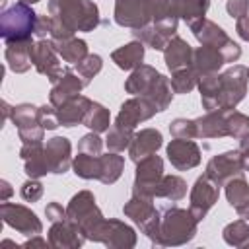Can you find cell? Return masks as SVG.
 Segmentation results:
<instances>
[{
  "label": "cell",
  "instance_id": "cell-1",
  "mask_svg": "<svg viewBox=\"0 0 249 249\" xmlns=\"http://www.w3.org/2000/svg\"><path fill=\"white\" fill-rule=\"evenodd\" d=\"M53 29L49 39H66L78 31L89 33L99 27L101 16L93 0H49Z\"/></svg>",
  "mask_w": 249,
  "mask_h": 249
},
{
  "label": "cell",
  "instance_id": "cell-2",
  "mask_svg": "<svg viewBox=\"0 0 249 249\" xmlns=\"http://www.w3.org/2000/svg\"><path fill=\"white\" fill-rule=\"evenodd\" d=\"M198 233V222L189 208H179L175 204L161 210L160 239L158 247H179L187 245Z\"/></svg>",
  "mask_w": 249,
  "mask_h": 249
},
{
  "label": "cell",
  "instance_id": "cell-3",
  "mask_svg": "<svg viewBox=\"0 0 249 249\" xmlns=\"http://www.w3.org/2000/svg\"><path fill=\"white\" fill-rule=\"evenodd\" d=\"M37 16L39 14L31 8V4H25L21 0H18L10 8L2 10V14H0V37H2L4 45L18 43V41H29L35 35Z\"/></svg>",
  "mask_w": 249,
  "mask_h": 249
},
{
  "label": "cell",
  "instance_id": "cell-4",
  "mask_svg": "<svg viewBox=\"0 0 249 249\" xmlns=\"http://www.w3.org/2000/svg\"><path fill=\"white\" fill-rule=\"evenodd\" d=\"M66 216L68 220H72L82 233L86 235L88 241H93L99 226L103 224V214L99 210V206L95 204V196L91 191H78L70 202L66 204Z\"/></svg>",
  "mask_w": 249,
  "mask_h": 249
},
{
  "label": "cell",
  "instance_id": "cell-5",
  "mask_svg": "<svg viewBox=\"0 0 249 249\" xmlns=\"http://www.w3.org/2000/svg\"><path fill=\"white\" fill-rule=\"evenodd\" d=\"M123 214L132 220L140 228V231L152 241V245L158 247L160 239V224H161V210L154 206V198L138 196L132 195L124 204H123Z\"/></svg>",
  "mask_w": 249,
  "mask_h": 249
},
{
  "label": "cell",
  "instance_id": "cell-6",
  "mask_svg": "<svg viewBox=\"0 0 249 249\" xmlns=\"http://www.w3.org/2000/svg\"><path fill=\"white\" fill-rule=\"evenodd\" d=\"M249 72L243 64H231L220 72V111L235 109L247 93Z\"/></svg>",
  "mask_w": 249,
  "mask_h": 249
},
{
  "label": "cell",
  "instance_id": "cell-7",
  "mask_svg": "<svg viewBox=\"0 0 249 249\" xmlns=\"http://www.w3.org/2000/svg\"><path fill=\"white\" fill-rule=\"evenodd\" d=\"M163 175H165L163 173V160L158 156V152L152 154V156H146L140 161H136L132 195L156 200V191H158V185H160Z\"/></svg>",
  "mask_w": 249,
  "mask_h": 249
},
{
  "label": "cell",
  "instance_id": "cell-8",
  "mask_svg": "<svg viewBox=\"0 0 249 249\" xmlns=\"http://www.w3.org/2000/svg\"><path fill=\"white\" fill-rule=\"evenodd\" d=\"M0 216H2V222L6 226H10L12 230L31 237V235H37L43 231V222L37 218V214L23 206V204H16V202H2L0 204Z\"/></svg>",
  "mask_w": 249,
  "mask_h": 249
},
{
  "label": "cell",
  "instance_id": "cell-9",
  "mask_svg": "<svg viewBox=\"0 0 249 249\" xmlns=\"http://www.w3.org/2000/svg\"><path fill=\"white\" fill-rule=\"evenodd\" d=\"M95 243H103L105 247L109 249H132L138 241L136 237V231L132 226L124 224L123 220H117V218H105L103 224L99 226L95 237H93Z\"/></svg>",
  "mask_w": 249,
  "mask_h": 249
},
{
  "label": "cell",
  "instance_id": "cell-10",
  "mask_svg": "<svg viewBox=\"0 0 249 249\" xmlns=\"http://www.w3.org/2000/svg\"><path fill=\"white\" fill-rule=\"evenodd\" d=\"M218 198H220V187L208 175L196 177L189 193V210L196 218V222H202L206 218L208 210L218 202Z\"/></svg>",
  "mask_w": 249,
  "mask_h": 249
},
{
  "label": "cell",
  "instance_id": "cell-11",
  "mask_svg": "<svg viewBox=\"0 0 249 249\" xmlns=\"http://www.w3.org/2000/svg\"><path fill=\"white\" fill-rule=\"evenodd\" d=\"M243 163H241V156L239 150H228L222 154H216L208 160L204 175H208L218 187H224L230 179L243 175Z\"/></svg>",
  "mask_w": 249,
  "mask_h": 249
},
{
  "label": "cell",
  "instance_id": "cell-12",
  "mask_svg": "<svg viewBox=\"0 0 249 249\" xmlns=\"http://www.w3.org/2000/svg\"><path fill=\"white\" fill-rule=\"evenodd\" d=\"M156 113H158V109H156V105L150 99H146L142 95H132L130 99H126L121 105L113 124L128 128V130H134L140 123L150 121Z\"/></svg>",
  "mask_w": 249,
  "mask_h": 249
},
{
  "label": "cell",
  "instance_id": "cell-13",
  "mask_svg": "<svg viewBox=\"0 0 249 249\" xmlns=\"http://www.w3.org/2000/svg\"><path fill=\"white\" fill-rule=\"evenodd\" d=\"M33 66L39 74L47 76L51 84H56L64 74V66L60 64V56L51 39H39L33 45Z\"/></svg>",
  "mask_w": 249,
  "mask_h": 249
},
{
  "label": "cell",
  "instance_id": "cell-14",
  "mask_svg": "<svg viewBox=\"0 0 249 249\" xmlns=\"http://www.w3.org/2000/svg\"><path fill=\"white\" fill-rule=\"evenodd\" d=\"M113 19L117 25L126 29H138L152 21L146 0H115Z\"/></svg>",
  "mask_w": 249,
  "mask_h": 249
},
{
  "label": "cell",
  "instance_id": "cell-15",
  "mask_svg": "<svg viewBox=\"0 0 249 249\" xmlns=\"http://www.w3.org/2000/svg\"><path fill=\"white\" fill-rule=\"evenodd\" d=\"M167 160L177 171H189L200 163V148L191 138H173L167 146Z\"/></svg>",
  "mask_w": 249,
  "mask_h": 249
},
{
  "label": "cell",
  "instance_id": "cell-16",
  "mask_svg": "<svg viewBox=\"0 0 249 249\" xmlns=\"http://www.w3.org/2000/svg\"><path fill=\"white\" fill-rule=\"evenodd\" d=\"M47 239H49V245L54 249H80L84 241H88L82 230L68 218L62 222L51 224L47 231Z\"/></svg>",
  "mask_w": 249,
  "mask_h": 249
},
{
  "label": "cell",
  "instance_id": "cell-17",
  "mask_svg": "<svg viewBox=\"0 0 249 249\" xmlns=\"http://www.w3.org/2000/svg\"><path fill=\"white\" fill-rule=\"evenodd\" d=\"M152 16V23L158 25L169 37L177 35L179 25V0H146Z\"/></svg>",
  "mask_w": 249,
  "mask_h": 249
},
{
  "label": "cell",
  "instance_id": "cell-18",
  "mask_svg": "<svg viewBox=\"0 0 249 249\" xmlns=\"http://www.w3.org/2000/svg\"><path fill=\"white\" fill-rule=\"evenodd\" d=\"M49 169L54 175H64L72 167V144L66 136H53L45 144Z\"/></svg>",
  "mask_w": 249,
  "mask_h": 249
},
{
  "label": "cell",
  "instance_id": "cell-19",
  "mask_svg": "<svg viewBox=\"0 0 249 249\" xmlns=\"http://www.w3.org/2000/svg\"><path fill=\"white\" fill-rule=\"evenodd\" d=\"M84 88H86V84L82 82V78L76 72H72L70 68H64V74L58 78L56 84H53V88L49 91V103L54 107H60L66 101L78 97Z\"/></svg>",
  "mask_w": 249,
  "mask_h": 249
},
{
  "label": "cell",
  "instance_id": "cell-20",
  "mask_svg": "<svg viewBox=\"0 0 249 249\" xmlns=\"http://www.w3.org/2000/svg\"><path fill=\"white\" fill-rule=\"evenodd\" d=\"M19 158L23 160V169H25V175L27 177L41 179L47 173H51L49 161H47V154H45V144L43 142L21 144Z\"/></svg>",
  "mask_w": 249,
  "mask_h": 249
},
{
  "label": "cell",
  "instance_id": "cell-21",
  "mask_svg": "<svg viewBox=\"0 0 249 249\" xmlns=\"http://www.w3.org/2000/svg\"><path fill=\"white\" fill-rule=\"evenodd\" d=\"M161 146H163V136L158 128H142L132 136V142L128 146V158L136 163L146 156L156 154Z\"/></svg>",
  "mask_w": 249,
  "mask_h": 249
},
{
  "label": "cell",
  "instance_id": "cell-22",
  "mask_svg": "<svg viewBox=\"0 0 249 249\" xmlns=\"http://www.w3.org/2000/svg\"><path fill=\"white\" fill-rule=\"evenodd\" d=\"M33 39L29 41H18L8 43L4 49V58L8 68L14 74H25L33 66Z\"/></svg>",
  "mask_w": 249,
  "mask_h": 249
},
{
  "label": "cell",
  "instance_id": "cell-23",
  "mask_svg": "<svg viewBox=\"0 0 249 249\" xmlns=\"http://www.w3.org/2000/svg\"><path fill=\"white\" fill-rule=\"evenodd\" d=\"M226 200L239 218L249 220V183L243 175L230 179L226 185Z\"/></svg>",
  "mask_w": 249,
  "mask_h": 249
},
{
  "label": "cell",
  "instance_id": "cell-24",
  "mask_svg": "<svg viewBox=\"0 0 249 249\" xmlns=\"http://www.w3.org/2000/svg\"><path fill=\"white\" fill-rule=\"evenodd\" d=\"M193 51L195 49L183 37L175 35L167 43V47L163 51V62H165L167 70L169 72H175V70H181V68L191 66V62H193Z\"/></svg>",
  "mask_w": 249,
  "mask_h": 249
},
{
  "label": "cell",
  "instance_id": "cell-25",
  "mask_svg": "<svg viewBox=\"0 0 249 249\" xmlns=\"http://www.w3.org/2000/svg\"><path fill=\"white\" fill-rule=\"evenodd\" d=\"M226 64L222 51L210 45H200L193 51V62L191 68L196 72V76L202 74H212V72H220V68Z\"/></svg>",
  "mask_w": 249,
  "mask_h": 249
},
{
  "label": "cell",
  "instance_id": "cell-26",
  "mask_svg": "<svg viewBox=\"0 0 249 249\" xmlns=\"http://www.w3.org/2000/svg\"><path fill=\"white\" fill-rule=\"evenodd\" d=\"M196 138H224L228 136L226 128V111H206L195 119Z\"/></svg>",
  "mask_w": 249,
  "mask_h": 249
},
{
  "label": "cell",
  "instance_id": "cell-27",
  "mask_svg": "<svg viewBox=\"0 0 249 249\" xmlns=\"http://www.w3.org/2000/svg\"><path fill=\"white\" fill-rule=\"evenodd\" d=\"M91 101L93 99H89V97H86V95L80 93L78 97H74V99L66 101L64 105L56 107V117H58L60 126L72 128L76 124H82L84 123V117H86V113H88V109L91 105Z\"/></svg>",
  "mask_w": 249,
  "mask_h": 249
},
{
  "label": "cell",
  "instance_id": "cell-28",
  "mask_svg": "<svg viewBox=\"0 0 249 249\" xmlns=\"http://www.w3.org/2000/svg\"><path fill=\"white\" fill-rule=\"evenodd\" d=\"M160 78V72L150 64H140L130 72V76L124 80V91L130 95H146L154 82Z\"/></svg>",
  "mask_w": 249,
  "mask_h": 249
},
{
  "label": "cell",
  "instance_id": "cell-29",
  "mask_svg": "<svg viewBox=\"0 0 249 249\" xmlns=\"http://www.w3.org/2000/svg\"><path fill=\"white\" fill-rule=\"evenodd\" d=\"M144 54H146V45L140 43V41H130V43H124L121 45L119 49H115L111 53V60L121 68V70H134L142 64L144 60Z\"/></svg>",
  "mask_w": 249,
  "mask_h": 249
},
{
  "label": "cell",
  "instance_id": "cell-30",
  "mask_svg": "<svg viewBox=\"0 0 249 249\" xmlns=\"http://www.w3.org/2000/svg\"><path fill=\"white\" fill-rule=\"evenodd\" d=\"M189 29L193 31L195 39H196L200 45H210V47L222 49V47L230 41V37H228V33L224 31V27H220L216 21L206 19V18H204L202 21L191 25Z\"/></svg>",
  "mask_w": 249,
  "mask_h": 249
},
{
  "label": "cell",
  "instance_id": "cell-31",
  "mask_svg": "<svg viewBox=\"0 0 249 249\" xmlns=\"http://www.w3.org/2000/svg\"><path fill=\"white\" fill-rule=\"evenodd\" d=\"M196 88L200 91V103L204 111H220V72L198 76Z\"/></svg>",
  "mask_w": 249,
  "mask_h": 249
},
{
  "label": "cell",
  "instance_id": "cell-32",
  "mask_svg": "<svg viewBox=\"0 0 249 249\" xmlns=\"http://www.w3.org/2000/svg\"><path fill=\"white\" fill-rule=\"evenodd\" d=\"M51 41H53V45H54L58 56H60L64 62H68V64H74V66H76L78 62H82V60L89 54L88 43H86L84 39L76 37V35L66 37V39H51Z\"/></svg>",
  "mask_w": 249,
  "mask_h": 249
},
{
  "label": "cell",
  "instance_id": "cell-33",
  "mask_svg": "<svg viewBox=\"0 0 249 249\" xmlns=\"http://www.w3.org/2000/svg\"><path fill=\"white\" fill-rule=\"evenodd\" d=\"M130 33H132V37H134L136 41L144 43L146 47H150V49H154V51H161V53L165 51L167 43L173 39V37H169L167 33H163L158 25H154L152 21H150L148 25H144V27L130 29Z\"/></svg>",
  "mask_w": 249,
  "mask_h": 249
},
{
  "label": "cell",
  "instance_id": "cell-34",
  "mask_svg": "<svg viewBox=\"0 0 249 249\" xmlns=\"http://www.w3.org/2000/svg\"><path fill=\"white\" fill-rule=\"evenodd\" d=\"M101 161V173H99V181L103 185H113L121 179L123 171H124V158L119 152H107L99 156Z\"/></svg>",
  "mask_w": 249,
  "mask_h": 249
},
{
  "label": "cell",
  "instance_id": "cell-35",
  "mask_svg": "<svg viewBox=\"0 0 249 249\" xmlns=\"http://www.w3.org/2000/svg\"><path fill=\"white\" fill-rule=\"evenodd\" d=\"M185 195H187V181L179 175H163L156 191V198H165L171 202H179L181 198H185Z\"/></svg>",
  "mask_w": 249,
  "mask_h": 249
},
{
  "label": "cell",
  "instance_id": "cell-36",
  "mask_svg": "<svg viewBox=\"0 0 249 249\" xmlns=\"http://www.w3.org/2000/svg\"><path fill=\"white\" fill-rule=\"evenodd\" d=\"M144 97L150 99V101L156 105L158 113L165 111V109L171 105V99H173V88H171L169 78L163 76V74H160V78L154 82V86L150 88V91H148Z\"/></svg>",
  "mask_w": 249,
  "mask_h": 249
},
{
  "label": "cell",
  "instance_id": "cell-37",
  "mask_svg": "<svg viewBox=\"0 0 249 249\" xmlns=\"http://www.w3.org/2000/svg\"><path fill=\"white\" fill-rule=\"evenodd\" d=\"M72 171L80 179H86V181L97 179L99 181V173H101L99 156H89V154L78 152V156H74V160H72Z\"/></svg>",
  "mask_w": 249,
  "mask_h": 249
},
{
  "label": "cell",
  "instance_id": "cell-38",
  "mask_svg": "<svg viewBox=\"0 0 249 249\" xmlns=\"http://www.w3.org/2000/svg\"><path fill=\"white\" fill-rule=\"evenodd\" d=\"M82 124L88 126L93 132H99V134L107 132L111 128V113H109V109L105 105H101L97 101H91V105H89Z\"/></svg>",
  "mask_w": 249,
  "mask_h": 249
},
{
  "label": "cell",
  "instance_id": "cell-39",
  "mask_svg": "<svg viewBox=\"0 0 249 249\" xmlns=\"http://www.w3.org/2000/svg\"><path fill=\"white\" fill-rule=\"evenodd\" d=\"M222 239L231 247H247L249 245V220L237 218L230 222L222 230Z\"/></svg>",
  "mask_w": 249,
  "mask_h": 249
},
{
  "label": "cell",
  "instance_id": "cell-40",
  "mask_svg": "<svg viewBox=\"0 0 249 249\" xmlns=\"http://www.w3.org/2000/svg\"><path fill=\"white\" fill-rule=\"evenodd\" d=\"M210 0H179V18L191 27L206 18Z\"/></svg>",
  "mask_w": 249,
  "mask_h": 249
},
{
  "label": "cell",
  "instance_id": "cell-41",
  "mask_svg": "<svg viewBox=\"0 0 249 249\" xmlns=\"http://www.w3.org/2000/svg\"><path fill=\"white\" fill-rule=\"evenodd\" d=\"M171 88H173V93H179V95H185V93H191L195 88H196V82H198V76L196 72L187 66V68H181V70H175L171 72Z\"/></svg>",
  "mask_w": 249,
  "mask_h": 249
},
{
  "label": "cell",
  "instance_id": "cell-42",
  "mask_svg": "<svg viewBox=\"0 0 249 249\" xmlns=\"http://www.w3.org/2000/svg\"><path fill=\"white\" fill-rule=\"evenodd\" d=\"M132 136H134V130H128V128H123V126H117V124H111V128L107 130V138H105V146L109 152H124L128 150L130 142H132Z\"/></svg>",
  "mask_w": 249,
  "mask_h": 249
},
{
  "label": "cell",
  "instance_id": "cell-43",
  "mask_svg": "<svg viewBox=\"0 0 249 249\" xmlns=\"http://www.w3.org/2000/svg\"><path fill=\"white\" fill-rule=\"evenodd\" d=\"M226 128H228V136L241 140L249 134V117L241 111H226Z\"/></svg>",
  "mask_w": 249,
  "mask_h": 249
},
{
  "label": "cell",
  "instance_id": "cell-44",
  "mask_svg": "<svg viewBox=\"0 0 249 249\" xmlns=\"http://www.w3.org/2000/svg\"><path fill=\"white\" fill-rule=\"evenodd\" d=\"M101 68H103V58L95 53H89L82 62L76 64V74L82 78V82L86 86H89L91 80L101 72Z\"/></svg>",
  "mask_w": 249,
  "mask_h": 249
},
{
  "label": "cell",
  "instance_id": "cell-45",
  "mask_svg": "<svg viewBox=\"0 0 249 249\" xmlns=\"http://www.w3.org/2000/svg\"><path fill=\"white\" fill-rule=\"evenodd\" d=\"M37 115H39V107H35L31 103H19V105H14L12 107L10 121L18 128V126H23V124H29V123L39 121Z\"/></svg>",
  "mask_w": 249,
  "mask_h": 249
},
{
  "label": "cell",
  "instance_id": "cell-46",
  "mask_svg": "<svg viewBox=\"0 0 249 249\" xmlns=\"http://www.w3.org/2000/svg\"><path fill=\"white\" fill-rule=\"evenodd\" d=\"M169 134L173 138H196V126H195V119H173L169 123Z\"/></svg>",
  "mask_w": 249,
  "mask_h": 249
},
{
  "label": "cell",
  "instance_id": "cell-47",
  "mask_svg": "<svg viewBox=\"0 0 249 249\" xmlns=\"http://www.w3.org/2000/svg\"><path fill=\"white\" fill-rule=\"evenodd\" d=\"M103 144H105V142L101 140L99 132L89 130L88 134H84V136L78 140V152H82V154H89V156H101Z\"/></svg>",
  "mask_w": 249,
  "mask_h": 249
},
{
  "label": "cell",
  "instance_id": "cell-48",
  "mask_svg": "<svg viewBox=\"0 0 249 249\" xmlns=\"http://www.w3.org/2000/svg\"><path fill=\"white\" fill-rule=\"evenodd\" d=\"M18 136L21 140V144H29V142H43L45 138V128L41 126L39 121L18 126Z\"/></svg>",
  "mask_w": 249,
  "mask_h": 249
},
{
  "label": "cell",
  "instance_id": "cell-49",
  "mask_svg": "<svg viewBox=\"0 0 249 249\" xmlns=\"http://www.w3.org/2000/svg\"><path fill=\"white\" fill-rule=\"evenodd\" d=\"M19 195L25 202H37L41 196H43V183L39 179H33L29 177L27 181L21 183L19 187Z\"/></svg>",
  "mask_w": 249,
  "mask_h": 249
},
{
  "label": "cell",
  "instance_id": "cell-50",
  "mask_svg": "<svg viewBox=\"0 0 249 249\" xmlns=\"http://www.w3.org/2000/svg\"><path fill=\"white\" fill-rule=\"evenodd\" d=\"M37 119H39L41 126H43L45 130H54L56 126H60L58 117H56V107L51 105V103L39 107V115H37Z\"/></svg>",
  "mask_w": 249,
  "mask_h": 249
},
{
  "label": "cell",
  "instance_id": "cell-51",
  "mask_svg": "<svg viewBox=\"0 0 249 249\" xmlns=\"http://www.w3.org/2000/svg\"><path fill=\"white\" fill-rule=\"evenodd\" d=\"M226 12L233 19H241L249 14V0H228L226 2Z\"/></svg>",
  "mask_w": 249,
  "mask_h": 249
},
{
  "label": "cell",
  "instance_id": "cell-52",
  "mask_svg": "<svg viewBox=\"0 0 249 249\" xmlns=\"http://www.w3.org/2000/svg\"><path fill=\"white\" fill-rule=\"evenodd\" d=\"M51 29H53V18L39 14L37 23H35V37L37 39H47V37H51Z\"/></svg>",
  "mask_w": 249,
  "mask_h": 249
},
{
  "label": "cell",
  "instance_id": "cell-53",
  "mask_svg": "<svg viewBox=\"0 0 249 249\" xmlns=\"http://www.w3.org/2000/svg\"><path fill=\"white\" fill-rule=\"evenodd\" d=\"M45 216H47V220H49L51 224L62 222V220L68 218V216H66V208H62V204H58V202H54V200L45 206Z\"/></svg>",
  "mask_w": 249,
  "mask_h": 249
},
{
  "label": "cell",
  "instance_id": "cell-54",
  "mask_svg": "<svg viewBox=\"0 0 249 249\" xmlns=\"http://www.w3.org/2000/svg\"><path fill=\"white\" fill-rule=\"evenodd\" d=\"M220 51H222V56H224L226 64H228V62H231V64H233V62H237V60H239V56H241V47H239L233 39H230V41H228Z\"/></svg>",
  "mask_w": 249,
  "mask_h": 249
},
{
  "label": "cell",
  "instance_id": "cell-55",
  "mask_svg": "<svg viewBox=\"0 0 249 249\" xmlns=\"http://www.w3.org/2000/svg\"><path fill=\"white\" fill-rule=\"evenodd\" d=\"M237 150H239V156H241L243 171H249V134L239 140V148Z\"/></svg>",
  "mask_w": 249,
  "mask_h": 249
},
{
  "label": "cell",
  "instance_id": "cell-56",
  "mask_svg": "<svg viewBox=\"0 0 249 249\" xmlns=\"http://www.w3.org/2000/svg\"><path fill=\"white\" fill-rule=\"evenodd\" d=\"M235 31H237V35H239L243 41L249 43V16L237 19V23H235Z\"/></svg>",
  "mask_w": 249,
  "mask_h": 249
},
{
  "label": "cell",
  "instance_id": "cell-57",
  "mask_svg": "<svg viewBox=\"0 0 249 249\" xmlns=\"http://www.w3.org/2000/svg\"><path fill=\"white\" fill-rule=\"evenodd\" d=\"M23 245L25 247H47L49 245V239H43L41 233H37V235H31Z\"/></svg>",
  "mask_w": 249,
  "mask_h": 249
},
{
  "label": "cell",
  "instance_id": "cell-58",
  "mask_svg": "<svg viewBox=\"0 0 249 249\" xmlns=\"http://www.w3.org/2000/svg\"><path fill=\"white\" fill-rule=\"evenodd\" d=\"M0 191H2V196H0V200H2V202H6V200L12 196V193H14L12 185H10L6 179H2V181H0Z\"/></svg>",
  "mask_w": 249,
  "mask_h": 249
},
{
  "label": "cell",
  "instance_id": "cell-59",
  "mask_svg": "<svg viewBox=\"0 0 249 249\" xmlns=\"http://www.w3.org/2000/svg\"><path fill=\"white\" fill-rule=\"evenodd\" d=\"M21 2H25V4H31V6H33V4H37V2H41V0H21Z\"/></svg>",
  "mask_w": 249,
  "mask_h": 249
},
{
  "label": "cell",
  "instance_id": "cell-60",
  "mask_svg": "<svg viewBox=\"0 0 249 249\" xmlns=\"http://www.w3.org/2000/svg\"><path fill=\"white\" fill-rule=\"evenodd\" d=\"M247 72H249V68H247Z\"/></svg>",
  "mask_w": 249,
  "mask_h": 249
},
{
  "label": "cell",
  "instance_id": "cell-61",
  "mask_svg": "<svg viewBox=\"0 0 249 249\" xmlns=\"http://www.w3.org/2000/svg\"><path fill=\"white\" fill-rule=\"evenodd\" d=\"M247 247H249V245H247Z\"/></svg>",
  "mask_w": 249,
  "mask_h": 249
}]
</instances>
